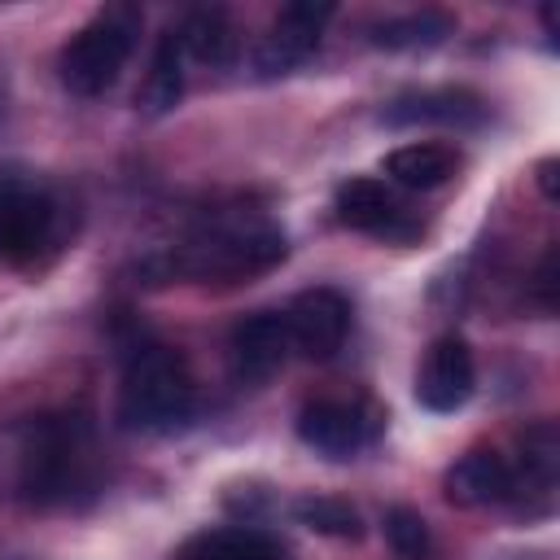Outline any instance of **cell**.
<instances>
[{
	"mask_svg": "<svg viewBox=\"0 0 560 560\" xmlns=\"http://www.w3.org/2000/svg\"><path fill=\"white\" fill-rule=\"evenodd\" d=\"M88 420L83 416H39L22 433L18 486L31 503H66L88 477Z\"/></svg>",
	"mask_w": 560,
	"mask_h": 560,
	"instance_id": "6da1fadb",
	"label": "cell"
},
{
	"mask_svg": "<svg viewBox=\"0 0 560 560\" xmlns=\"http://www.w3.org/2000/svg\"><path fill=\"white\" fill-rule=\"evenodd\" d=\"M192 416V381L175 350L144 346L131 354L118 389V420L131 433H171Z\"/></svg>",
	"mask_w": 560,
	"mask_h": 560,
	"instance_id": "7a4b0ae2",
	"label": "cell"
},
{
	"mask_svg": "<svg viewBox=\"0 0 560 560\" xmlns=\"http://www.w3.org/2000/svg\"><path fill=\"white\" fill-rule=\"evenodd\" d=\"M385 542L402 560H420L429 551V525H424V516L416 508H407V503H394L385 512Z\"/></svg>",
	"mask_w": 560,
	"mask_h": 560,
	"instance_id": "44dd1931",
	"label": "cell"
},
{
	"mask_svg": "<svg viewBox=\"0 0 560 560\" xmlns=\"http://www.w3.org/2000/svg\"><path fill=\"white\" fill-rule=\"evenodd\" d=\"M52 197L26 179V175H13L4 171L0 175V254L13 258V262H26L35 258L39 245H48L52 236Z\"/></svg>",
	"mask_w": 560,
	"mask_h": 560,
	"instance_id": "5b68a950",
	"label": "cell"
},
{
	"mask_svg": "<svg viewBox=\"0 0 560 560\" xmlns=\"http://www.w3.org/2000/svg\"><path fill=\"white\" fill-rule=\"evenodd\" d=\"M455 35V18L442 13V9H420V13H402V18H385L372 26V48H389V52H402V48H438L442 39Z\"/></svg>",
	"mask_w": 560,
	"mask_h": 560,
	"instance_id": "ac0fdd59",
	"label": "cell"
},
{
	"mask_svg": "<svg viewBox=\"0 0 560 560\" xmlns=\"http://www.w3.org/2000/svg\"><path fill=\"white\" fill-rule=\"evenodd\" d=\"M289 241L271 223H232V228H210L197 241L179 245L162 267L175 276L192 280H249L284 262Z\"/></svg>",
	"mask_w": 560,
	"mask_h": 560,
	"instance_id": "3957f363",
	"label": "cell"
},
{
	"mask_svg": "<svg viewBox=\"0 0 560 560\" xmlns=\"http://www.w3.org/2000/svg\"><path fill=\"white\" fill-rule=\"evenodd\" d=\"M179 96H184V44L175 31H166L153 48V61H149V74L136 92V105H140V114L162 118L179 105Z\"/></svg>",
	"mask_w": 560,
	"mask_h": 560,
	"instance_id": "5bb4252c",
	"label": "cell"
},
{
	"mask_svg": "<svg viewBox=\"0 0 560 560\" xmlns=\"http://www.w3.org/2000/svg\"><path fill=\"white\" fill-rule=\"evenodd\" d=\"M381 122L389 127H477L486 122V101L472 88H420L402 92L381 109Z\"/></svg>",
	"mask_w": 560,
	"mask_h": 560,
	"instance_id": "7c38bea8",
	"label": "cell"
},
{
	"mask_svg": "<svg viewBox=\"0 0 560 560\" xmlns=\"http://www.w3.org/2000/svg\"><path fill=\"white\" fill-rule=\"evenodd\" d=\"M512 468L494 455V451H468L459 455L446 477H442V494L446 503L455 508H486V503H499L512 494Z\"/></svg>",
	"mask_w": 560,
	"mask_h": 560,
	"instance_id": "4fadbf2b",
	"label": "cell"
},
{
	"mask_svg": "<svg viewBox=\"0 0 560 560\" xmlns=\"http://www.w3.org/2000/svg\"><path fill=\"white\" fill-rule=\"evenodd\" d=\"M136 31H140V9L131 4H114V9H101L66 48H61V83L74 92V96H101L114 88L118 70L127 66L131 57V44H136Z\"/></svg>",
	"mask_w": 560,
	"mask_h": 560,
	"instance_id": "277c9868",
	"label": "cell"
},
{
	"mask_svg": "<svg viewBox=\"0 0 560 560\" xmlns=\"http://www.w3.org/2000/svg\"><path fill=\"white\" fill-rule=\"evenodd\" d=\"M332 18V4H315V0H293L276 13L271 31L262 35L258 52H254V66L262 79H276V74H289L298 70L315 48H319V35Z\"/></svg>",
	"mask_w": 560,
	"mask_h": 560,
	"instance_id": "8992f818",
	"label": "cell"
},
{
	"mask_svg": "<svg viewBox=\"0 0 560 560\" xmlns=\"http://www.w3.org/2000/svg\"><path fill=\"white\" fill-rule=\"evenodd\" d=\"M337 219L346 228H359V232H372L381 241H411L420 232V223L394 201V192L372 179V175H354L337 188Z\"/></svg>",
	"mask_w": 560,
	"mask_h": 560,
	"instance_id": "30bf717a",
	"label": "cell"
},
{
	"mask_svg": "<svg viewBox=\"0 0 560 560\" xmlns=\"http://www.w3.org/2000/svg\"><path fill=\"white\" fill-rule=\"evenodd\" d=\"M179 560H284L280 542L267 538L262 529H206L184 542Z\"/></svg>",
	"mask_w": 560,
	"mask_h": 560,
	"instance_id": "e0dca14e",
	"label": "cell"
},
{
	"mask_svg": "<svg viewBox=\"0 0 560 560\" xmlns=\"http://www.w3.org/2000/svg\"><path fill=\"white\" fill-rule=\"evenodd\" d=\"M293 350L289 341V319L284 311H254L245 319L232 324V337H228V354H232V372L241 381H267L284 354Z\"/></svg>",
	"mask_w": 560,
	"mask_h": 560,
	"instance_id": "8fae6325",
	"label": "cell"
},
{
	"mask_svg": "<svg viewBox=\"0 0 560 560\" xmlns=\"http://www.w3.org/2000/svg\"><path fill=\"white\" fill-rule=\"evenodd\" d=\"M472 381H477V368H472V350L464 337H438L416 372V398L420 407L429 411H455L472 398Z\"/></svg>",
	"mask_w": 560,
	"mask_h": 560,
	"instance_id": "9c48e42d",
	"label": "cell"
},
{
	"mask_svg": "<svg viewBox=\"0 0 560 560\" xmlns=\"http://www.w3.org/2000/svg\"><path fill=\"white\" fill-rule=\"evenodd\" d=\"M459 158L451 144H433V140H416V144H402L385 158V175L402 188H438L455 175Z\"/></svg>",
	"mask_w": 560,
	"mask_h": 560,
	"instance_id": "2e32d148",
	"label": "cell"
},
{
	"mask_svg": "<svg viewBox=\"0 0 560 560\" xmlns=\"http://www.w3.org/2000/svg\"><path fill=\"white\" fill-rule=\"evenodd\" d=\"M293 516L315 529V534H328V538H359V512L346 503V499H332V494H306L298 499Z\"/></svg>",
	"mask_w": 560,
	"mask_h": 560,
	"instance_id": "d6986e66",
	"label": "cell"
},
{
	"mask_svg": "<svg viewBox=\"0 0 560 560\" xmlns=\"http://www.w3.org/2000/svg\"><path fill=\"white\" fill-rule=\"evenodd\" d=\"M184 52L197 57L201 66H228L241 48V35H236V22L228 18V9L219 4H206V9H192L184 18V26L175 31Z\"/></svg>",
	"mask_w": 560,
	"mask_h": 560,
	"instance_id": "9a60e30c",
	"label": "cell"
},
{
	"mask_svg": "<svg viewBox=\"0 0 560 560\" xmlns=\"http://www.w3.org/2000/svg\"><path fill=\"white\" fill-rule=\"evenodd\" d=\"M289 319V341L306 354V359H328L341 350L346 332H350V302L319 284V289H306L293 298V306L284 311Z\"/></svg>",
	"mask_w": 560,
	"mask_h": 560,
	"instance_id": "ba28073f",
	"label": "cell"
},
{
	"mask_svg": "<svg viewBox=\"0 0 560 560\" xmlns=\"http://www.w3.org/2000/svg\"><path fill=\"white\" fill-rule=\"evenodd\" d=\"M556 171H560V162H556V158H542V162H538V188H542V197H547V201H556V197H560V179H556Z\"/></svg>",
	"mask_w": 560,
	"mask_h": 560,
	"instance_id": "603a6c76",
	"label": "cell"
},
{
	"mask_svg": "<svg viewBox=\"0 0 560 560\" xmlns=\"http://www.w3.org/2000/svg\"><path fill=\"white\" fill-rule=\"evenodd\" d=\"M556 464H560V438H556V424L542 420L521 438V468L538 486H551L556 481Z\"/></svg>",
	"mask_w": 560,
	"mask_h": 560,
	"instance_id": "ffe728a7",
	"label": "cell"
},
{
	"mask_svg": "<svg viewBox=\"0 0 560 560\" xmlns=\"http://www.w3.org/2000/svg\"><path fill=\"white\" fill-rule=\"evenodd\" d=\"M381 416L359 407V402H337V398H315L298 411V438L328 455V459H350L359 446L372 442Z\"/></svg>",
	"mask_w": 560,
	"mask_h": 560,
	"instance_id": "52a82bcc",
	"label": "cell"
},
{
	"mask_svg": "<svg viewBox=\"0 0 560 560\" xmlns=\"http://www.w3.org/2000/svg\"><path fill=\"white\" fill-rule=\"evenodd\" d=\"M534 293H538V306L542 311H556V249L542 254V262L534 271Z\"/></svg>",
	"mask_w": 560,
	"mask_h": 560,
	"instance_id": "7402d4cb",
	"label": "cell"
}]
</instances>
